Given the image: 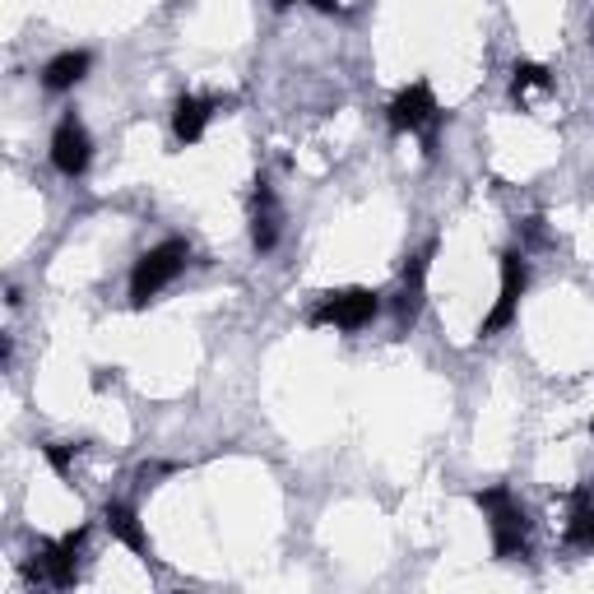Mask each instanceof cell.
<instances>
[{
  "label": "cell",
  "instance_id": "9c48e42d",
  "mask_svg": "<svg viewBox=\"0 0 594 594\" xmlns=\"http://www.w3.org/2000/svg\"><path fill=\"white\" fill-rule=\"evenodd\" d=\"M209 116H214L209 98H195V93L176 98V107H172V135H176V145H201Z\"/></svg>",
  "mask_w": 594,
  "mask_h": 594
},
{
  "label": "cell",
  "instance_id": "52a82bcc",
  "mask_svg": "<svg viewBox=\"0 0 594 594\" xmlns=\"http://www.w3.org/2000/svg\"><path fill=\"white\" fill-rule=\"evenodd\" d=\"M89 158H93L89 130L79 126L75 116H66V122L56 126V135H52V168L61 176H79V172H89Z\"/></svg>",
  "mask_w": 594,
  "mask_h": 594
},
{
  "label": "cell",
  "instance_id": "7a4b0ae2",
  "mask_svg": "<svg viewBox=\"0 0 594 594\" xmlns=\"http://www.w3.org/2000/svg\"><path fill=\"white\" fill-rule=\"evenodd\" d=\"M186 261H191V247L182 242V237H168V242L149 247L140 261H135V270H130V307L145 311L153 297L186 270Z\"/></svg>",
  "mask_w": 594,
  "mask_h": 594
},
{
  "label": "cell",
  "instance_id": "5b68a950",
  "mask_svg": "<svg viewBox=\"0 0 594 594\" xmlns=\"http://www.w3.org/2000/svg\"><path fill=\"white\" fill-rule=\"evenodd\" d=\"M525 284H529L525 251H502V293H498V302H492V311L483 316V325H479L483 340L516 321V307H521V297H525Z\"/></svg>",
  "mask_w": 594,
  "mask_h": 594
},
{
  "label": "cell",
  "instance_id": "7c38bea8",
  "mask_svg": "<svg viewBox=\"0 0 594 594\" xmlns=\"http://www.w3.org/2000/svg\"><path fill=\"white\" fill-rule=\"evenodd\" d=\"M534 89H544V93H548V89H552V75H548V66L521 61L516 70H511V103H525Z\"/></svg>",
  "mask_w": 594,
  "mask_h": 594
},
{
  "label": "cell",
  "instance_id": "e0dca14e",
  "mask_svg": "<svg viewBox=\"0 0 594 594\" xmlns=\"http://www.w3.org/2000/svg\"><path fill=\"white\" fill-rule=\"evenodd\" d=\"M270 5H274V10H288V5H297V0H270Z\"/></svg>",
  "mask_w": 594,
  "mask_h": 594
},
{
  "label": "cell",
  "instance_id": "4fadbf2b",
  "mask_svg": "<svg viewBox=\"0 0 594 594\" xmlns=\"http://www.w3.org/2000/svg\"><path fill=\"white\" fill-rule=\"evenodd\" d=\"M571 502H576V516H571V525H567V544L594 552V498L590 492H576Z\"/></svg>",
  "mask_w": 594,
  "mask_h": 594
},
{
  "label": "cell",
  "instance_id": "3957f363",
  "mask_svg": "<svg viewBox=\"0 0 594 594\" xmlns=\"http://www.w3.org/2000/svg\"><path fill=\"white\" fill-rule=\"evenodd\" d=\"M386 122L395 135H427V153L432 145H437V122H442V112H437V98H432V89L423 84H404L400 93L390 98V107H386Z\"/></svg>",
  "mask_w": 594,
  "mask_h": 594
},
{
  "label": "cell",
  "instance_id": "277c9868",
  "mask_svg": "<svg viewBox=\"0 0 594 594\" xmlns=\"http://www.w3.org/2000/svg\"><path fill=\"white\" fill-rule=\"evenodd\" d=\"M381 297L372 288H344V293H325L321 307L311 311V325H334V330H363L376 321Z\"/></svg>",
  "mask_w": 594,
  "mask_h": 594
},
{
  "label": "cell",
  "instance_id": "ba28073f",
  "mask_svg": "<svg viewBox=\"0 0 594 594\" xmlns=\"http://www.w3.org/2000/svg\"><path fill=\"white\" fill-rule=\"evenodd\" d=\"M251 247L255 251L279 247V205H274V191L265 176H255V191H251Z\"/></svg>",
  "mask_w": 594,
  "mask_h": 594
},
{
  "label": "cell",
  "instance_id": "30bf717a",
  "mask_svg": "<svg viewBox=\"0 0 594 594\" xmlns=\"http://www.w3.org/2000/svg\"><path fill=\"white\" fill-rule=\"evenodd\" d=\"M103 521H107V529H112V539H122V544L135 552V558L149 562V534H145L140 516H135L126 502H107V506H103Z\"/></svg>",
  "mask_w": 594,
  "mask_h": 594
},
{
  "label": "cell",
  "instance_id": "8992f818",
  "mask_svg": "<svg viewBox=\"0 0 594 594\" xmlns=\"http://www.w3.org/2000/svg\"><path fill=\"white\" fill-rule=\"evenodd\" d=\"M84 539H89V529L79 525L75 534H66L61 544H43V552H37V562L28 567L33 576H43V581H52V585H75V571H79V548H84Z\"/></svg>",
  "mask_w": 594,
  "mask_h": 594
},
{
  "label": "cell",
  "instance_id": "2e32d148",
  "mask_svg": "<svg viewBox=\"0 0 594 594\" xmlns=\"http://www.w3.org/2000/svg\"><path fill=\"white\" fill-rule=\"evenodd\" d=\"M311 5L321 10V14H344V5H340V0H311Z\"/></svg>",
  "mask_w": 594,
  "mask_h": 594
},
{
  "label": "cell",
  "instance_id": "8fae6325",
  "mask_svg": "<svg viewBox=\"0 0 594 594\" xmlns=\"http://www.w3.org/2000/svg\"><path fill=\"white\" fill-rule=\"evenodd\" d=\"M89 70H93V56H89V52H61V56H52V61L43 66V84H47L52 93H66V89H75Z\"/></svg>",
  "mask_w": 594,
  "mask_h": 594
},
{
  "label": "cell",
  "instance_id": "ac0fdd59",
  "mask_svg": "<svg viewBox=\"0 0 594 594\" xmlns=\"http://www.w3.org/2000/svg\"><path fill=\"white\" fill-rule=\"evenodd\" d=\"M590 432H594V423H590Z\"/></svg>",
  "mask_w": 594,
  "mask_h": 594
},
{
  "label": "cell",
  "instance_id": "9a60e30c",
  "mask_svg": "<svg viewBox=\"0 0 594 594\" xmlns=\"http://www.w3.org/2000/svg\"><path fill=\"white\" fill-rule=\"evenodd\" d=\"M43 455H47V465L66 479L70 465H75V446H66V442H47V446H43Z\"/></svg>",
  "mask_w": 594,
  "mask_h": 594
},
{
  "label": "cell",
  "instance_id": "6da1fadb",
  "mask_svg": "<svg viewBox=\"0 0 594 594\" xmlns=\"http://www.w3.org/2000/svg\"><path fill=\"white\" fill-rule=\"evenodd\" d=\"M473 506L488 516V529H492V548H498L502 562H516V558H529V516L525 506L511 498L506 488H483L473 492Z\"/></svg>",
  "mask_w": 594,
  "mask_h": 594
},
{
  "label": "cell",
  "instance_id": "5bb4252c",
  "mask_svg": "<svg viewBox=\"0 0 594 594\" xmlns=\"http://www.w3.org/2000/svg\"><path fill=\"white\" fill-rule=\"evenodd\" d=\"M423 316V284H400V293H395V321H400V330L419 325Z\"/></svg>",
  "mask_w": 594,
  "mask_h": 594
}]
</instances>
